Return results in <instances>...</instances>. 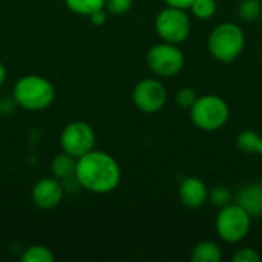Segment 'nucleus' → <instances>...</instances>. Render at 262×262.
Returning <instances> with one entry per match:
<instances>
[{
    "label": "nucleus",
    "mask_w": 262,
    "mask_h": 262,
    "mask_svg": "<svg viewBox=\"0 0 262 262\" xmlns=\"http://www.w3.org/2000/svg\"><path fill=\"white\" fill-rule=\"evenodd\" d=\"M74 178L88 192L106 195L118 187L121 181V167L111 154L92 149L77 160Z\"/></svg>",
    "instance_id": "nucleus-1"
},
{
    "label": "nucleus",
    "mask_w": 262,
    "mask_h": 262,
    "mask_svg": "<svg viewBox=\"0 0 262 262\" xmlns=\"http://www.w3.org/2000/svg\"><path fill=\"white\" fill-rule=\"evenodd\" d=\"M55 98V89L52 83L37 74L20 77L12 91L14 103L25 111H43L52 104Z\"/></svg>",
    "instance_id": "nucleus-2"
},
{
    "label": "nucleus",
    "mask_w": 262,
    "mask_h": 262,
    "mask_svg": "<svg viewBox=\"0 0 262 262\" xmlns=\"http://www.w3.org/2000/svg\"><path fill=\"white\" fill-rule=\"evenodd\" d=\"M246 48V34L238 23L223 21L216 25L207 38L209 54L220 63L235 61Z\"/></svg>",
    "instance_id": "nucleus-3"
},
{
    "label": "nucleus",
    "mask_w": 262,
    "mask_h": 262,
    "mask_svg": "<svg viewBox=\"0 0 262 262\" xmlns=\"http://www.w3.org/2000/svg\"><path fill=\"white\" fill-rule=\"evenodd\" d=\"M190 111L192 123L206 132H215L226 126L230 117L229 103L215 94H206L195 100Z\"/></svg>",
    "instance_id": "nucleus-4"
},
{
    "label": "nucleus",
    "mask_w": 262,
    "mask_h": 262,
    "mask_svg": "<svg viewBox=\"0 0 262 262\" xmlns=\"http://www.w3.org/2000/svg\"><path fill=\"white\" fill-rule=\"evenodd\" d=\"M252 220L241 206L230 203L221 207L215 218L216 235L227 244H238L250 233Z\"/></svg>",
    "instance_id": "nucleus-5"
},
{
    "label": "nucleus",
    "mask_w": 262,
    "mask_h": 262,
    "mask_svg": "<svg viewBox=\"0 0 262 262\" xmlns=\"http://www.w3.org/2000/svg\"><path fill=\"white\" fill-rule=\"evenodd\" d=\"M154 28L157 35L163 41L181 45L189 38L192 23L186 9L166 6L157 14L154 20Z\"/></svg>",
    "instance_id": "nucleus-6"
},
{
    "label": "nucleus",
    "mask_w": 262,
    "mask_h": 262,
    "mask_svg": "<svg viewBox=\"0 0 262 262\" xmlns=\"http://www.w3.org/2000/svg\"><path fill=\"white\" fill-rule=\"evenodd\" d=\"M146 63L157 77L172 78L184 69L186 57L180 49V45L161 41L147 51Z\"/></svg>",
    "instance_id": "nucleus-7"
},
{
    "label": "nucleus",
    "mask_w": 262,
    "mask_h": 262,
    "mask_svg": "<svg viewBox=\"0 0 262 262\" xmlns=\"http://www.w3.org/2000/svg\"><path fill=\"white\" fill-rule=\"evenodd\" d=\"M61 150L74 158H80L95 149V132L86 121H72L60 134Z\"/></svg>",
    "instance_id": "nucleus-8"
},
{
    "label": "nucleus",
    "mask_w": 262,
    "mask_h": 262,
    "mask_svg": "<svg viewBox=\"0 0 262 262\" xmlns=\"http://www.w3.org/2000/svg\"><path fill=\"white\" fill-rule=\"evenodd\" d=\"M167 89L157 78L140 80L132 91V101L135 107L144 114L160 112L167 103Z\"/></svg>",
    "instance_id": "nucleus-9"
},
{
    "label": "nucleus",
    "mask_w": 262,
    "mask_h": 262,
    "mask_svg": "<svg viewBox=\"0 0 262 262\" xmlns=\"http://www.w3.org/2000/svg\"><path fill=\"white\" fill-rule=\"evenodd\" d=\"M32 203L43 210H51L57 207L63 200V187L60 180L54 177H46L38 180L31 190Z\"/></svg>",
    "instance_id": "nucleus-10"
},
{
    "label": "nucleus",
    "mask_w": 262,
    "mask_h": 262,
    "mask_svg": "<svg viewBox=\"0 0 262 262\" xmlns=\"http://www.w3.org/2000/svg\"><path fill=\"white\" fill-rule=\"evenodd\" d=\"M178 196L187 209H200L209 200V187L198 177H187L178 186Z\"/></svg>",
    "instance_id": "nucleus-11"
},
{
    "label": "nucleus",
    "mask_w": 262,
    "mask_h": 262,
    "mask_svg": "<svg viewBox=\"0 0 262 262\" xmlns=\"http://www.w3.org/2000/svg\"><path fill=\"white\" fill-rule=\"evenodd\" d=\"M233 203L241 206L252 218L262 216V184L247 183L233 195Z\"/></svg>",
    "instance_id": "nucleus-12"
},
{
    "label": "nucleus",
    "mask_w": 262,
    "mask_h": 262,
    "mask_svg": "<svg viewBox=\"0 0 262 262\" xmlns=\"http://www.w3.org/2000/svg\"><path fill=\"white\" fill-rule=\"evenodd\" d=\"M75 167H77V158L71 157L66 152H61L60 155L54 158L51 164V172L54 178L64 181V180L75 177Z\"/></svg>",
    "instance_id": "nucleus-13"
},
{
    "label": "nucleus",
    "mask_w": 262,
    "mask_h": 262,
    "mask_svg": "<svg viewBox=\"0 0 262 262\" xmlns=\"http://www.w3.org/2000/svg\"><path fill=\"white\" fill-rule=\"evenodd\" d=\"M190 259L193 262H221L223 250L216 243L201 241L193 247L190 253Z\"/></svg>",
    "instance_id": "nucleus-14"
},
{
    "label": "nucleus",
    "mask_w": 262,
    "mask_h": 262,
    "mask_svg": "<svg viewBox=\"0 0 262 262\" xmlns=\"http://www.w3.org/2000/svg\"><path fill=\"white\" fill-rule=\"evenodd\" d=\"M236 147L247 155H262V137L255 130H243L236 137Z\"/></svg>",
    "instance_id": "nucleus-15"
},
{
    "label": "nucleus",
    "mask_w": 262,
    "mask_h": 262,
    "mask_svg": "<svg viewBox=\"0 0 262 262\" xmlns=\"http://www.w3.org/2000/svg\"><path fill=\"white\" fill-rule=\"evenodd\" d=\"M69 11L78 15L89 17L92 12L104 9V0H64Z\"/></svg>",
    "instance_id": "nucleus-16"
},
{
    "label": "nucleus",
    "mask_w": 262,
    "mask_h": 262,
    "mask_svg": "<svg viewBox=\"0 0 262 262\" xmlns=\"http://www.w3.org/2000/svg\"><path fill=\"white\" fill-rule=\"evenodd\" d=\"M21 261L23 262H54L55 256L52 250L46 246L41 244H34L25 249L21 253Z\"/></svg>",
    "instance_id": "nucleus-17"
},
{
    "label": "nucleus",
    "mask_w": 262,
    "mask_h": 262,
    "mask_svg": "<svg viewBox=\"0 0 262 262\" xmlns=\"http://www.w3.org/2000/svg\"><path fill=\"white\" fill-rule=\"evenodd\" d=\"M189 9L195 18L210 20L218 11V2L216 0H193Z\"/></svg>",
    "instance_id": "nucleus-18"
},
{
    "label": "nucleus",
    "mask_w": 262,
    "mask_h": 262,
    "mask_svg": "<svg viewBox=\"0 0 262 262\" xmlns=\"http://www.w3.org/2000/svg\"><path fill=\"white\" fill-rule=\"evenodd\" d=\"M238 15L244 21H255L261 17L262 2L261 0H241L236 9Z\"/></svg>",
    "instance_id": "nucleus-19"
},
{
    "label": "nucleus",
    "mask_w": 262,
    "mask_h": 262,
    "mask_svg": "<svg viewBox=\"0 0 262 262\" xmlns=\"http://www.w3.org/2000/svg\"><path fill=\"white\" fill-rule=\"evenodd\" d=\"M207 201L221 209V207L233 203V193L226 186H215V187L209 189V200Z\"/></svg>",
    "instance_id": "nucleus-20"
},
{
    "label": "nucleus",
    "mask_w": 262,
    "mask_h": 262,
    "mask_svg": "<svg viewBox=\"0 0 262 262\" xmlns=\"http://www.w3.org/2000/svg\"><path fill=\"white\" fill-rule=\"evenodd\" d=\"M134 0H104V9L114 15H123L130 11Z\"/></svg>",
    "instance_id": "nucleus-21"
},
{
    "label": "nucleus",
    "mask_w": 262,
    "mask_h": 262,
    "mask_svg": "<svg viewBox=\"0 0 262 262\" xmlns=\"http://www.w3.org/2000/svg\"><path fill=\"white\" fill-rule=\"evenodd\" d=\"M196 98H198V95H196L195 89H192V88H183L175 95L177 104L183 109H190Z\"/></svg>",
    "instance_id": "nucleus-22"
},
{
    "label": "nucleus",
    "mask_w": 262,
    "mask_h": 262,
    "mask_svg": "<svg viewBox=\"0 0 262 262\" xmlns=\"http://www.w3.org/2000/svg\"><path fill=\"white\" fill-rule=\"evenodd\" d=\"M232 259L233 262H259L261 255L253 247H241L235 252Z\"/></svg>",
    "instance_id": "nucleus-23"
},
{
    "label": "nucleus",
    "mask_w": 262,
    "mask_h": 262,
    "mask_svg": "<svg viewBox=\"0 0 262 262\" xmlns=\"http://www.w3.org/2000/svg\"><path fill=\"white\" fill-rule=\"evenodd\" d=\"M89 20H91V23H92V25H95V26H101V25L106 21V12H104V9H100V11L92 12V14L89 15Z\"/></svg>",
    "instance_id": "nucleus-24"
},
{
    "label": "nucleus",
    "mask_w": 262,
    "mask_h": 262,
    "mask_svg": "<svg viewBox=\"0 0 262 262\" xmlns=\"http://www.w3.org/2000/svg\"><path fill=\"white\" fill-rule=\"evenodd\" d=\"M166 3V6H172V8H180V9H189L193 0H163Z\"/></svg>",
    "instance_id": "nucleus-25"
},
{
    "label": "nucleus",
    "mask_w": 262,
    "mask_h": 262,
    "mask_svg": "<svg viewBox=\"0 0 262 262\" xmlns=\"http://www.w3.org/2000/svg\"><path fill=\"white\" fill-rule=\"evenodd\" d=\"M6 77H8L6 68H5V64L0 61V86H3V83L6 81Z\"/></svg>",
    "instance_id": "nucleus-26"
}]
</instances>
